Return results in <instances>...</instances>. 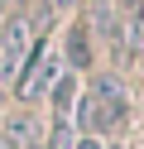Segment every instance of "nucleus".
<instances>
[{
    "mask_svg": "<svg viewBox=\"0 0 144 149\" xmlns=\"http://www.w3.org/2000/svg\"><path fill=\"white\" fill-rule=\"evenodd\" d=\"M77 130L82 135H111V130H120L125 120H130V101H125V87L115 77H96L91 87L77 96Z\"/></svg>",
    "mask_w": 144,
    "mask_h": 149,
    "instance_id": "nucleus-1",
    "label": "nucleus"
},
{
    "mask_svg": "<svg viewBox=\"0 0 144 149\" xmlns=\"http://www.w3.org/2000/svg\"><path fill=\"white\" fill-rule=\"evenodd\" d=\"M58 68H63V58H58L48 43H34L29 58H24V68H19V77H15L19 101H38L48 87H58Z\"/></svg>",
    "mask_w": 144,
    "mask_h": 149,
    "instance_id": "nucleus-2",
    "label": "nucleus"
},
{
    "mask_svg": "<svg viewBox=\"0 0 144 149\" xmlns=\"http://www.w3.org/2000/svg\"><path fill=\"white\" fill-rule=\"evenodd\" d=\"M29 48H34V29H29L24 15H10V24L0 29V82H15L24 68Z\"/></svg>",
    "mask_w": 144,
    "mask_h": 149,
    "instance_id": "nucleus-3",
    "label": "nucleus"
},
{
    "mask_svg": "<svg viewBox=\"0 0 144 149\" xmlns=\"http://www.w3.org/2000/svg\"><path fill=\"white\" fill-rule=\"evenodd\" d=\"M0 149H38V120L34 116H10L0 130Z\"/></svg>",
    "mask_w": 144,
    "mask_h": 149,
    "instance_id": "nucleus-4",
    "label": "nucleus"
},
{
    "mask_svg": "<svg viewBox=\"0 0 144 149\" xmlns=\"http://www.w3.org/2000/svg\"><path fill=\"white\" fill-rule=\"evenodd\" d=\"M86 58H91V39H86V29L77 24V29L67 34V63H72V68H82Z\"/></svg>",
    "mask_w": 144,
    "mask_h": 149,
    "instance_id": "nucleus-5",
    "label": "nucleus"
},
{
    "mask_svg": "<svg viewBox=\"0 0 144 149\" xmlns=\"http://www.w3.org/2000/svg\"><path fill=\"white\" fill-rule=\"evenodd\" d=\"M130 48H144V0H134V15H130Z\"/></svg>",
    "mask_w": 144,
    "mask_h": 149,
    "instance_id": "nucleus-6",
    "label": "nucleus"
},
{
    "mask_svg": "<svg viewBox=\"0 0 144 149\" xmlns=\"http://www.w3.org/2000/svg\"><path fill=\"white\" fill-rule=\"evenodd\" d=\"M72 149H101V139H96V135H82V139H77Z\"/></svg>",
    "mask_w": 144,
    "mask_h": 149,
    "instance_id": "nucleus-7",
    "label": "nucleus"
},
{
    "mask_svg": "<svg viewBox=\"0 0 144 149\" xmlns=\"http://www.w3.org/2000/svg\"><path fill=\"white\" fill-rule=\"evenodd\" d=\"M53 5H58V10H67V5H72V0H53Z\"/></svg>",
    "mask_w": 144,
    "mask_h": 149,
    "instance_id": "nucleus-8",
    "label": "nucleus"
}]
</instances>
